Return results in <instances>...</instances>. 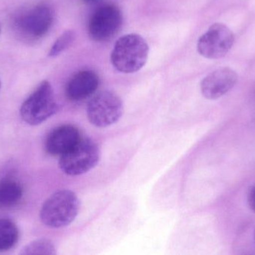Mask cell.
Here are the masks:
<instances>
[{
	"mask_svg": "<svg viewBox=\"0 0 255 255\" xmlns=\"http://www.w3.org/2000/svg\"><path fill=\"white\" fill-rule=\"evenodd\" d=\"M148 52L149 48L143 37L132 33L118 39L112 50L111 60L118 71L135 73L145 65Z\"/></svg>",
	"mask_w": 255,
	"mask_h": 255,
	"instance_id": "obj_1",
	"label": "cell"
},
{
	"mask_svg": "<svg viewBox=\"0 0 255 255\" xmlns=\"http://www.w3.org/2000/svg\"><path fill=\"white\" fill-rule=\"evenodd\" d=\"M77 196L70 190H59L49 196L40 210V220L47 227L60 229L71 224L79 214Z\"/></svg>",
	"mask_w": 255,
	"mask_h": 255,
	"instance_id": "obj_2",
	"label": "cell"
},
{
	"mask_svg": "<svg viewBox=\"0 0 255 255\" xmlns=\"http://www.w3.org/2000/svg\"><path fill=\"white\" fill-rule=\"evenodd\" d=\"M100 159V151L97 144L82 137L71 149L60 157V169L66 175L79 176L94 169Z\"/></svg>",
	"mask_w": 255,
	"mask_h": 255,
	"instance_id": "obj_3",
	"label": "cell"
},
{
	"mask_svg": "<svg viewBox=\"0 0 255 255\" xmlns=\"http://www.w3.org/2000/svg\"><path fill=\"white\" fill-rule=\"evenodd\" d=\"M58 110L53 88L48 81H43L35 91L22 103V119L30 125H38L50 118Z\"/></svg>",
	"mask_w": 255,
	"mask_h": 255,
	"instance_id": "obj_4",
	"label": "cell"
},
{
	"mask_svg": "<svg viewBox=\"0 0 255 255\" xmlns=\"http://www.w3.org/2000/svg\"><path fill=\"white\" fill-rule=\"evenodd\" d=\"M124 113V105L119 96L106 91L94 96L87 108L90 122L100 128L109 127L118 122Z\"/></svg>",
	"mask_w": 255,
	"mask_h": 255,
	"instance_id": "obj_5",
	"label": "cell"
},
{
	"mask_svg": "<svg viewBox=\"0 0 255 255\" xmlns=\"http://www.w3.org/2000/svg\"><path fill=\"white\" fill-rule=\"evenodd\" d=\"M233 31L225 24L216 22L199 37L197 50L208 59L223 58L230 51L235 43Z\"/></svg>",
	"mask_w": 255,
	"mask_h": 255,
	"instance_id": "obj_6",
	"label": "cell"
},
{
	"mask_svg": "<svg viewBox=\"0 0 255 255\" xmlns=\"http://www.w3.org/2000/svg\"><path fill=\"white\" fill-rule=\"evenodd\" d=\"M123 24V13L114 4L100 6L90 19L88 32L95 41H106L117 34Z\"/></svg>",
	"mask_w": 255,
	"mask_h": 255,
	"instance_id": "obj_7",
	"label": "cell"
},
{
	"mask_svg": "<svg viewBox=\"0 0 255 255\" xmlns=\"http://www.w3.org/2000/svg\"><path fill=\"white\" fill-rule=\"evenodd\" d=\"M55 18L53 9L44 3L37 4L17 19V26L28 37L40 38L50 30Z\"/></svg>",
	"mask_w": 255,
	"mask_h": 255,
	"instance_id": "obj_8",
	"label": "cell"
},
{
	"mask_svg": "<svg viewBox=\"0 0 255 255\" xmlns=\"http://www.w3.org/2000/svg\"><path fill=\"white\" fill-rule=\"evenodd\" d=\"M236 71L230 67H222L207 75L200 83L201 92L208 100H217L226 95L238 82Z\"/></svg>",
	"mask_w": 255,
	"mask_h": 255,
	"instance_id": "obj_9",
	"label": "cell"
},
{
	"mask_svg": "<svg viewBox=\"0 0 255 255\" xmlns=\"http://www.w3.org/2000/svg\"><path fill=\"white\" fill-rule=\"evenodd\" d=\"M82 138L74 126L62 125L54 129L45 142V148L52 156H62L71 149Z\"/></svg>",
	"mask_w": 255,
	"mask_h": 255,
	"instance_id": "obj_10",
	"label": "cell"
},
{
	"mask_svg": "<svg viewBox=\"0 0 255 255\" xmlns=\"http://www.w3.org/2000/svg\"><path fill=\"white\" fill-rule=\"evenodd\" d=\"M99 85L100 77L96 72L91 70H81L69 81L66 94L73 101L83 100L94 94Z\"/></svg>",
	"mask_w": 255,
	"mask_h": 255,
	"instance_id": "obj_11",
	"label": "cell"
},
{
	"mask_svg": "<svg viewBox=\"0 0 255 255\" xmlns=\"http://www.w3.org/2000/svg\"><path fill=\"white\" fill-rule=\"evenodd\" d=\"M22 189L15 180L6 178L0 181V207L14 206L22 199Z\"/></svg>",
	"mask_w": 255,
	"mask_h": 255,
	"instance_id": "obj_12",
	"label": "cell"
},
{
	"mask_svg": "<svg viewBox=\"0 0 255 255\" xmlns=\"http://www.w3.org/2000/svg\"><path fill=\"white\" fill-rule=\"evenodd\" d=\"M18 239L19 231L16 225L7 219H0V253L13 248Z\"/></svg>",
	"mask_w": 255,
	"mask_h": 255,
	"instance_id": "obj_13",
	"label": "cell"
},
{
	"mask_svg": "<svg viewBox=\"0 0 255 255\" xmlns=\"http://www.w3.org/2000/svg\"><path fill=\"white\" fill-rule=\"evenodd\" d=\"M56 254L55 246L49 240L40 239L30 243L21 250L20 255H46Z\"/></svg>",
	"mask_w": 255,
	"mask_h": 255,
	"instance_id": "obj_14",
	"label": "cell"
},
{
	"mask_svg": "<svg viewBox=\"0 0 255 255\" xmlns=\"http://www.w3.org/2000/svg\"><path fill=\"white\" fill-rule=\"evenodd\" d=\"M75 38H76V34L73 30H67V31H64L52 45V48L49 51V56L55 57L60 55L61 52L68 49L73 44Z\"/></svg>",
	"mask_w": 255,
	"mask_h": 255,
	"instance_id": "obj_15",
	"label": "cell"
},
{
	"mask_svg": "<svg viewBox=\"0 0 255 255\" xmlns=\"http://www.w3.org/2000/svg\"><path fill=\"white\" fill-rule=\"evenodd\" d=\"M247 202L250 209L255 213V185L253 186L249 192Z\"/></svg>",
	"mask_w": 255,
	"mask_h": 255,
	"instance_id": "obj_16",
	"label": "cell"
},
{
	"mask_svg": "<svg viewBox=\"0 0 255 255\" xmlns=\"http://www.w3.org/2000/svg\"><path fill=\"white\" fill-rule=\"evenodd\" d=\"M83 1L88 5H96V4H100L102 0H83Z\"/></svg>",
	"mask_w": 255,
	"mask_h": 255,
	"instance_id": "obj_17",
	"label": "cell"
},
{
	"mask_svg": "<svg viewBox=\"0 0 255 255\" xmlns=\"http://www.w3.org/2000/svg\"><path fill=\"white\" fill-rule=\"evenodd\" d=\"M254 241H255V232H254Z\"/></svg>",
	"mask_w": 255,
	"mask_h": 255,
	"instance_id": "obj_18",
	"label": "cell"
},
{
	"mask_svg": "<svg viewBox=\"0 0 255 255\" xmlns=\"http://www.w3.org/2000/svg\"><path fill=\"white\" fill-rule=\"evenodd\" d=\"M0 87H1V82H0Z\"/></svg>",
	"mask_w": 255,
	"mask_h": 255,
	"instance_id": "obj_19",
	"label": "cell"
},
{
	"mask_svg": "<svg viewBox=\"0 0 255 255\" xmlns=\"http://www.w3.org/2000/svg\"><path fill=\"white\" fill-rule=\"evenodd\" d=\"M0 31H1V27H0Z\"/></svg>",
	"mask_w": 255,
	"mask_h": 255,
	"instance_id": "obj_20",
	"label": "cell"
}]
</instances>
